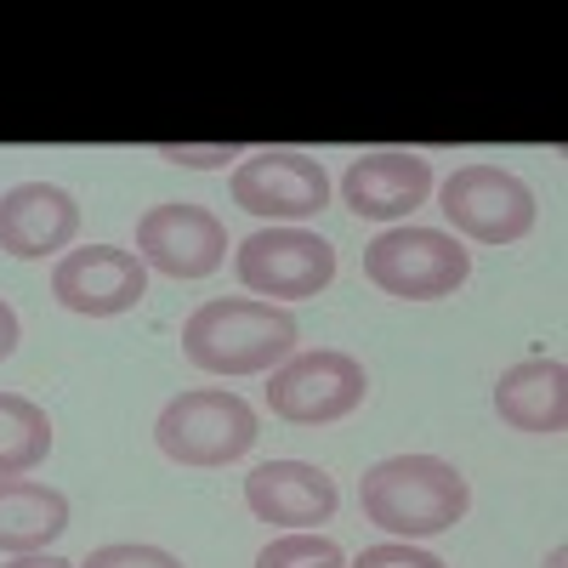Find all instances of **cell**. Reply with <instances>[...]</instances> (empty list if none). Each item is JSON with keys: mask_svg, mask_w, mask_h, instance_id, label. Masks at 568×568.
Here are the masks:
<instances>
[{"mask_svg": "<svg viewBox=\"0 0 568 568\" xmlns=\"http://www.w3.org/2000/svg\"><path fill=\"white\" fill-rule=\"evenodd\" d=\"M369 393V375L353 353L336 347H318V353H291L273 382H267V409L291 426H329L364 404Z\"/></svg>", "mask_w": 568, "mask_h": 568, "instance_id": "cell-5", "label": "cell"}, {"mask_svg": "<svg viewBox=\"0 0 568 568\" xmlns=\"http://www.w3.org/2000/svg\"><path fill=\"white\" fill-rule=\"evenodd\" d=\"M136 262L165 278H205L227 262V227L205 205H149L136 216Z\"/></svg>", "mask_w": 568, "mask_h": 568, "instance_id": "cell-9", "label": "cell"}, {"mask_svg": "<svg viewBox=\"0 0 568 568\" xmlns=\"http://www.w3.org/2000/svg\"><path fill=\"white\" fill-rule=\"evenodd\" d=\"M438 211L455 233L478 245H517L535 227V194L524 176L500 165H460L438 187Z\"/></svg>", "mask_w": 568, "mask_h": 568, "instance_id": "cell-6", "label": "cell"}, {"mask_svg": "<svg viewBox=\"0 0 568 568\" xmlns=\"http://www.w3.org/2000/svg\"><path fill=\"white\" fill-rule=\"evenodd\" d=\"M433 194V165L409 149H375V154H358L342 176V200L353 216H369V222H398L409 211L426 205Z\"/></svg>", "mask_w": 568, "mask_h": 568, "instance_id": "cell-12", "label": "cell"}, {"mask_svg": "<svg viewBox=\"0 0 568 568\" xmlns=\"http://www.w3.org/2000/svg\"><path fill=\"white\" fill-rule=\"evenodd\" d=\"M160 160L171 165H194V171H216L227 160H245L240 142H211V149H182V142H160Z\"/></svg>", "mask_w": 568, "mask_h": 568, "instance_id": "cell-20", "label": "cell"}, {"mask_svg": "<svg viewBox=\"0 0 568 568\" xmlns=\"http://www.w3.org/2000/svg\"><path fill=\"white\" fill-rule=\"evenodd\" d=\"M546 568H562V546H551V557H546Z\"/></svg>", "mask_w": 568, "mask_h": 568, "instance_id": "cell-23", "label": "cell"}, {"mask_svg": "<svg viewBox=\"0 0 568 568\" xmlns=\"http://www.w3.org/2000/svg\"><path fill=\"white\" fill-rule=\"evenodd\" d=\"M233 205L273 222H307L329 205V176L302 149H256L233 171Z\"/></svg>", "mask_w": 568, "mask_h": 568, "instance_id": "cell-8", "label": "cell"}, {"mask_svg": "<svg viewBox=\"0 0 568 568\" xmlns=\"http://www.w3.org/2000/svg\"><path fill=\"white\" fill-rule=\"evenodd\" d=\"M256 568H347V551L329 540V535L296 529V535H284V540H267L256 551Z\"/></svg>", "mask_w": 568, "mask_h": 568, "instance_id": "cell-17", "label": "cell"}, {"mask_svg": "<svg viewBox=\"0 0 568 568\" xmlns=\"http://www.w3.org/2000/svg\"><path fill=\"white\" fill-rule=\"evenodd\" d=\"M336 478L307 460H267L245 478V506L278 529H318L336 517Z\"/></svg>", "mask_w": 568, "mask_h": 568, "instance_id": "cell-13", "label": "cell"}, {"mask_svg": "<svg viewBox=\"0 0 568 568\" xmlns=\"http://www.w3.org/2000/svg\"><path fill=\"white\" fill-rule=\"evenodd\" d=\"M52 296L80 318H114L149 296V267L120 245H85L52 267Z\"/></svg>", "mask_w": 568, "mask_h": 568, "instance_id": "cell-10", "label": "cell"}, {"mask_svg": "<svg viewBox=\"0 0 568 568\" xmlns=\"http://www.w3.org/2000/svg\"><path fill=\"white\" fill-rule=\"evenodd\" d=\"M233 273H240L245 291L267 302H307L336 278V245L307 227H262L240 245Z\"/></svg>", "mask_w": 568, "mask_h": 568, "instance_id": "cell-7", "label": "cell"}, {"mask_svg": "<svg viewBox=\"0 0 568 568\" xmlns=\"http://www.w3.org/2000/svg\"><path fill=\"white\" fill-rule=\"evenodd\" d=\"M182 353L205 375H262L296 353V318L256 296H222L187 313Z\"/></svg>", "mask_w": 568, "mask_h": 568, "instance_id": "cell-2", "label": "cell"}, {"mask_svg": "<svg viewBox=\"0 0 568 568\" xmlns=\"http://www.w3.org/2000/svg\"><path fill=\"white\" fill-rule=\"evenodd\" d=\"M80 205L58 182H18L0 194V251L18 262H40L74 245Z\"/></svg>", "mask_w": 568, "mask_h": 568, "instance_id": "cell-11", "label": "cell"}, {"mask_svg": "<svg viewBox=\"0 0 568 568\" xmlns=\"http://www.w3.org/2000/svg\"><path fill=\"white\" fill-rule=\"evenodd\" d=\"M69 529V495L40 478H0V551H45Z\"/></svg>", "mask_w": 568, "mask_h": 568, "instance_id": "cell-15", "label": "cell"}, {"mask_svg": "<svg viewBox=\"0 0 568 568\" xmlns=\"http://www.w3.org/2000/svg\"><path fill=\"white\" fill-rule=\"evenodd\" d=\"M353 568H444V557L420 551V546H409V540H382V546L358 551Z\"/></svg>", "mask_w": 568, "mask_h": 568, "instance_id": "cell-19", "label": "cell"}, {"mask_svg": "<svg viewBox=\"0 0 568 568\" xmlns=\"http://www.w3.org/2000/svg\"><path fill=\"white\" fill-rule=\"evenodd\" d=\"M369 284H382L398 302H438L455 296L471 278V256L455 233L438 227H387L382 240H369L364 251Z\"/></svg>", "mask_w": 568, "mask_h": 568, "instance_id": "cell-4", "label": "cell"}, {"mask_svg": "<svg viewBox=\"0 0 568 568\" xmlns=\"http://www.w3.org/2000/svg\"><path fill=\"white\" fill-rule=\"evenodd\" d=\"M358 506H364L369 524L387 529L393 540H433L466 517L471 489L438 455H393V460H375L364 471Z\"/></svg>", "mask_w": 568, "mask_h": 568, "instance_id": "cell-1", "label": "cell"}, {"mask_svg": "<svg viewBox=\"0 0 568 568\" xmlns=\"http://www.w3.org/2000/svg\"><path fill=\"white\" fill-rule=\"evenodd\" d=\"M154 444L176 466H233L256 444V409L227 387L176 393L154 420Z\"/></svg>", "mask_w": 568, "mask_h": 568, "instance_id": "cell-3", "label": "cell"}, {"mask_svg": "<svg viewBox=\"0 0 568 568\" xmlns=\"http://www.w3.org/2000/svg\"><path fill=\"white\" fill-rule=\"evenodd\" d=\"M7 568H80V562H69V557H52V551H29V557H18V562H7Z\"/></svg>", "mask_w": 568, "mask_h": 568, "instance_id": "cell-22", "label": "cell"}, {"mask_svg": "<svg viewBox=\"0 0 568 568\" xmlns=\"http://www.w3.org/2000/svg\"><path fill=\"white\" fill-rule=\"evenodd\" d=\"M52 455V420L23 393H0V478H29Z\"/></svg>", "mask_w": 568, "mask_h": 568, "instance_id": "cell-16", "label": "cell"}, {"mask_svg": "<svg viewBox=\"0 0 568 568\" xmlns=\"http://www.w3.org/2000/svg\"><path fill=\"white\" fill-rule=\"evenodd\" d=\"M18 336H23V329H18V313H12L7 302H0V364H7V358L18 353Z\"/></svg>", "mask_w": 568, "mask_h": 568, "instance_id": "cell-21", "label": "cell"}, {"mask_svg": "<svg viewBox=\"0 0 568 568\" xmlns=\"http://www.w3.org/2000/svg\"><path fill=\"white\" fill-rule=\"evenodd\" d=\"M80 568H182V557H171L165 546H98Z\"/></svg>", "mask_w": 568, "mask_h": 568, "instance_id": "cell-18", "label": "cell"}, {"mask_svg": "<svg viewBox=\"0 0 568 568\" xmlns=\"http://www.w3.org/2000/svg\"><path fill=\"white\" fill-rule=\"evenodd\" d=\"M495 415L517 433L557 438L568 426V369L562 358H524L495 382Z\"/></svg>", "mask_w": 568, "mask_h": 568, "instance_id": "cell-14", "label": "cell"}]
</instances>
